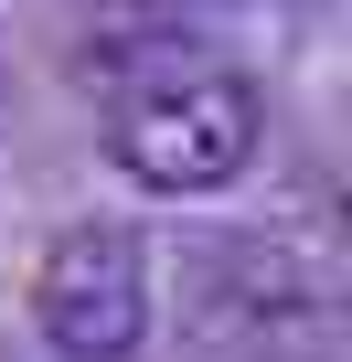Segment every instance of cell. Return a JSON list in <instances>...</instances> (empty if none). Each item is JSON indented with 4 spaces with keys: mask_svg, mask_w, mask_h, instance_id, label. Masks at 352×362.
Returning a JSON list of instances; mask_svg holds the SVG:
<instances>
[{
    "mask_svg": "<svg viewBox=\"0 0 352 362\" xmlns=\"http://www.w3.org/2000/svg\"><path fill=\"white\" fill-rule=\"evenodd\" d=\"M118 107H107V160L160 203H203V192H235L267 149V107L235 64L214 54H182V43H149L128 54L118 75Z\"/></svg>",
    "mask_w": 352,
    "mask_h": 362,
    "instance_id": "6da1fadb",
    "label": "cell"
},
{
    "mask_svg": "<svg viewBox=\"0 0 352 362\" xmlns=\"http://www.w3.org/2000/svg\"><path fill=\"white\" fill-rule=\"evenodd\" d=\"M193 341L214 351H331L341 341V267L288 235H225L182 277Z\"/></svg>",
    "mask_w": 352,
    "mask_h": 362,
    "instance_id": "7a4b0ae2",
    "label": "cell"
},
{
    "mask_svg": "<svg viewBox=\"0 0 352 362\" xmlns=\"http://www.w3.org/2000/svg\"><path fill=\"white\" fill-rule=\"evenodd\" d=\"M33 330L54 362H139L160 309H149V245L128 224H64L33 267Z\"/></svg>",
    "mask_w": 352,
    "mask_h": 362,
    "instance_id": "3957f363",
    "label": "cell"
},
{
    "mask_svg": "<svg viewBox=\"0 0 352 362\" xmlns=\"http://www.w3.org/2000/svg\"><path fill=\"white\" fill-rule=\"evenodd\" d=\"M0 107H11V33H0Z\"/></svg>",
    "mask_w": 352,
    "mask_h": 362,
    "instance_id": "277c9868",
    "label": "cell"
}]
</instances>
